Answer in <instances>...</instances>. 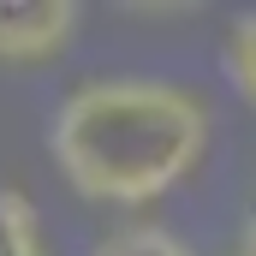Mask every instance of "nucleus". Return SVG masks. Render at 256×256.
I'll list each match as a JSON object with an SVG mask.
<instances>
[{"label": "nucleus", "instance_id": "f257e3e1", "mask_svg": "<svg viewBox=\"0 0 256 256\" xmlns=\"http://www.w3.org/2000/svg\"><path fill=\"white\" fill-rule=\"evenodd\" d=\"M48 149L72 191L96 202H155L208 149V108L161 78H96L60 102Z\"/></svg>", "mask_w": 256, "mask_h": 256}, {"label": "nucleus", "instance_id": "f03ea898", "mask_svg": "<svg viewBox=\"0 0 256 256\" xmlns=\"http://www.w3.org/2000/svg\"><path fill=\"white\" fill-rule=\"evenodd\" d=\"M78 36L72 0H0V60L6 66H48Z\"/></svg>", "mask_w": 256, "mask_h": 256}, {"label": "nucleus", "instance_id": "7ed1b4c3", "mask_svg": "<svg viewBox=\"0 0 256 256\" xmlns=\"http://www.w3.org/2000/svg\"><path fill=\"white\" fill-rule=\"evenodd\" d=\"M0 256H54L42 238V214L24 191L0 185Z\"/></svg>", "mask_w": 256, "mask_h": 256}, {"label": "nucleus", "instance_id": "20e7f679", "mask_svg": "<svg viewBox=\"0 0 256 256\" xmlns=\"http://www.w3.org/2000/svg\"><path fill=\"white\" fill-rule=\"evenodd\" d=\"M90 256H196V250L185 238H173L167 226H120V232H108Z\"/></svg>", "mask_w": 256, "mask_h": 256}, {"label": "nucleus", "instance_id": "39448f33", "mask_svg": "<svg viewBox=\"0 0 256 256\" xmlns=\"http://www.w3.org/2000/svg\"><path fill=\"white\" fill-rule=\"evenodd\" d=\"M226 78L256 102V12H250V18H238L232 36H226Z\"/></svg>", "mask_w": 256, "mask_h": 256}, {"label": "nucleus", "instance_id": "423d86ee", "mask_svg": "<svg viewBox=\"0 0 256 256\" xmlns=\"http://www.w3.org/2000/svg\"><path fill=\"white\" fill-rule=\"evenodd\" d=\"M238 256H256V226L244 232V238H238Z\"/></svg>", "mask_w": 256, "mask_h": 256}]
</instances>
